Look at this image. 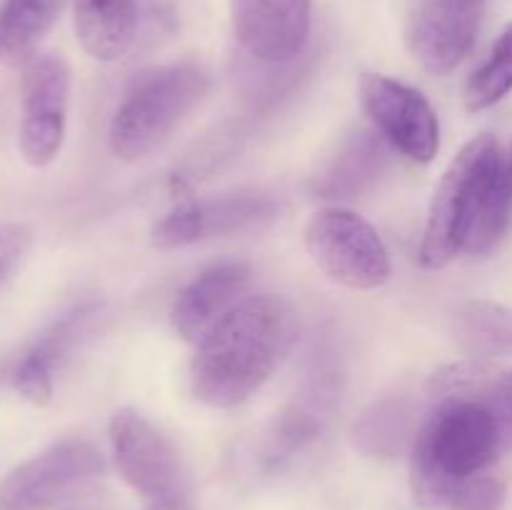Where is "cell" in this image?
Segmentation results:
<instances>
[{"instance_id": "cell-1", "label": "cell", "mask_w": 512, "mask_h": 510, "mask_svg": "<svg viewBox=\"0 0 512 510\" xmlns=\"http://www.w3.org/2000/svg\"><path fill=\"white\" fill-rule=\"evenodd\" d=\"M298 338V315L280 295H250L198 343L190 390L210 408H238L278 370Z\"/></svg>"}, {"instance_id": "cell-2", "label": "cell", "mask_w": 512, "mask_h": 510, "mask_svg": "<svg viewBox=\"0 0 512 510\" xmlns=\"http://www.w3.org/2000/svg\"><path fill=\"white\" fill-rule=\"evenodd\" d=\"M505 450L493 410L475 393H450L435 403L410 445V493L425 510L453 503L468 480Z\"/></svg>"}, {"instance_id": "cell-3", "label": "cell", "mask_w": 512, "mask_h": 510, "mask_svg": "<svg viewBox=\"0 0 512 510\" xmlns=\"http://www.w3.org/2000/svg\"><path fill=\"white\" fill-rule=\"evenodd\" d=\"M208 88V73L195 63L168 65L135 80L110 120L108 143L115 158L135 163L153 153L205 98Z\"/></svg>"}, {"instance_id": "cell-4", "label": "cell", "mask_w": 512, "mask_h": 510, "mask_svg": "<svg viewBox=\"0 0 512 510\" xmlns=\"http://www.w3.org/2000/svg\"><path fill=\"white\" fill-rule=\"evenodd\" d=\"M305 248L333 283L350 290H378L393 275V263L378 230L348 208H323L305 225Z\"/></svg>"}, {"instance_id": "cell-5", "label": "cell", "mask_w": 512, "mask_h": 510, "mask_svg": "<svg viewBox=\"0 0 512 510\" xmlns=\"http://www.w3.org/2000/svg\"><path fill=\"white\" fill-rule=\"evenodd\" d=\"M175 208L150 230V243L158 250H175L208 238L250 233L278 218V200L260 190H238L215 198H195L180 180Z\"/></svg>"}, {"instance_id": "cell-6", "label": "cell", "mask_w": 512, "mask_h": 510, "mask_svg": "<svg viewBox=\"0 0 512 510\" xmlns=\"http://www.w3.org/2000/svg\"><path fill=\"white\" fill-rule=\"evenodd\" d=\"M105 475V458L90 440L65 438L23 460L0 480V510H43Z\"/></svg>"}, {"instance_id": "cell-7", "label": "cell", "mask_w": 512, "mask_h": 510, "mask_svg": "<svg viewBox=\"0 0 512 510\" xmlns=\"http://www.w3.org/2000/svg\"><path fill=\"white\" fill-rule=\"evenodd\" d=\"M70 68L60 55H35L20 78L18 150L30 168H48L65 143Z\"/></svg>"}, {"instance_id": "cell-8", "label": "cell", "mask_w": 512, "mask_h": 510, "mask_svg": "<svg viewBox=\"0 0 512 510\" xmlns=\"http://www.w3.org/2000/svg\"><path fill=\"white\" fill-rule=\"evenodd\" d=\"M110 450L125 483L148 503L185 498V470L175 445L135 408H118L108 425Z\"/></svg>"}, {"instance_id": "cell-9", "label": "cell", "mask_w": 512, "mask_h": 510, "mask_svg": "<svg viewBox=\"0 0 512 510\" xmlns=\"http://www.w3.org/2000/svg\"><path fill=\"white\" fill-rule=\"evenodd\" d=\"M498 148L493 135H478L470 140L453 158L440 178L430 200L428 220H425L423 243H420V263L428 270H440L463 253V235L468 225L473 190L485 160Z\"/></svg>"}, {"instance_id": "cell-10", "label": "cell", "mask_w": 512, "mask_h": 510, "mask_svg": "<svg viewBox=\"0 0 512 510\" xmlns=\"http://www.w3.org/2000/svg\"><path fill=\"white\" fill-rule=\"evenodd\" d=\"M360 103L375 130L415 163H430L440 150V120L420 90L380 73L360 75Z\"/></svg>"}, {"instance_id": "cell-11", "label": "cell", "mask_w": 512, "mask_h": 510, "mask_svg": "<svg viewBox=\"0 0 512 510\" xmlns=\"http://www.w3.org/2000/svg\"><path fill=\"white\" fill-rule=\"evenodd\" d=\"M488 0H410L405 43L420 68L448 75L468 58Z\"/></svg>"}, {"instance_id": "cell-12", "label": "cell", "mask_w": 512, "mask_h": 510, "mask_svg": "<svg viewBox=\"0 0 512 510\" xmlns=\"http://www.w3.org/2000/svg\"><path fill=\"white\" fill-rule=\"evenodd\" d=\"M238 43L260 63H290L310 35V0H230Z\"/></svg>"}, {"instance_id": "cell-13", "label": "cell", "mask_w": 512, "mask_h": 510, "mask_svg": "<svg viewBox=\"0 0 512 510\" xmlns=\"http://www.w3.org/2000/svg\"><path fill=\"white\" fill-rule=\"evenodd\" d=\"M245 260H220L200 270L175 298L170 320L175 333L188 343H200L210 328L243 300L250 285Z\"/></svg>"}, {"instance_id": "cell-14", "label": "cell", "mask_w": 512, "mask_h": 510, "mask_svg": "<svg viewBox=\"0 0 512 510\" xmlns=\"http://www.w3.org/2000/svg\"><path fill=\"white\" fill-rule=\"evenodd\" d=\"M98 315V305H78L63 318L55 320L38 340L28 348V353L18 360L13 370V388L25 403L35 408L50 405L55 393V378L65 360L70 358L83 335L90 330V323Z\"/></svg>"}, {"instance_id": "cell-15", "label": "cell", "mask_w": 512, "mask_h": 510, "mask_svg": "<svg viewBox=\"0 0 512 510\" xmlns=\"http://www.w3.org/2000/svg\"><path fill=\"white\" fill-rule=\"evenodd\" d=\"M512 215V188L505 173V155L500 145L485 160L478 175L463 235L465 255H488L503 240Z\"/></svg>"}, {"instance_id": "cell-16", "label": "cell", "mask_w": 512, "mask_h": 510, "mask_svg": "<svg viewBox=\"0 0 512 510\" xmlns=\"http://www.w3.org/2000/svg\"><path fill=\"white\" fill-rule=\"evenodd\" d=\"M390 148L393 145L383 135L378 138V133H370V130L350 135L323 170V175L315 178L318 198L350 200L373 188L390 165Z\"/></svg>"}, {"instance_id": "cell-17", "label": "cell", "mask_w": 512, "mask_h": 510, "mask_svg": "<svg viewBox=\"0 0 512 510\" xmlns=\"http://www.w3.org/2000/svg\"><path fill=\"white\" fill-rule=\"evenodd\" d=\"M75 35L90 58L115 63L135 43L138 3L135 0H73Z\"/></svg>"}, {"instance_id": "cell-18", "label": "cell", "mask_w": 512, "mask_h": 510, "mask_svg": "<svg viewBox=\"0 0 512 510\" xmlns=\"http://www.w3.org/2000/svg\"><path fill=\"white\" fill-rule=\"evenodd\" d=\"M63 0H3L0 5V63L25 68L53 30Z\"/></svg>"}, {"instance_id": "cell-19", "label": "cell", "mask_w": 512, "mask_h": 510, "mask_svg": "<svg viewBox=\"0 0 512 510\" xmlns=\"http://www.w3.org/2000/svg\"><path fill=\"white\" fill-rule=\"evenodd\" d=\"M335 398L328 385H315L310 393H303L285 413L278 415L273 430L265 438V465L268 468H280L288 463L293 455L308 448L318 433L323 430L325 418H328L330 400Z\"/></svg>"}, {"instance_id": "cell-20", "label": "cell", "mask_w": 512, "mask_h": 510, "mask_svg": "<svg viewBox=\"0 0 512 510\" xmlns=\"http://www.w3.org/2000/svg\"><path fill=\"white\" fill-rule=\"evenodd\" d=\"M455 333L473 355H503L512 350V313L493 303H468L455 313Z\"/></svg>"}, {"instance_id": "cell-21", "label": "cell", "mask_w": 512, "mask_h": 510, "mask_svg": "<svg viewBox=\"0 0 512 510\" xmlns=\"http://www.w3.org/2000/svg\"><path fill=\"white\" fill-rule=\"evenodd\" d=\"M512 90V23L500 33L488 60L470 75L465 85V108L468 113L493 108Z\"/></svg>"}, {"instance_id": "cell-22", "label": "cell", "mask_w": 512, "mask_h": 510, "mask_svg": "<svg viewBox=\"0 0 512 510\" xmlns=\"http://www.w3.org/2000/svg\"><path fill=\"white\" fill-rule=\"evenodd\" d=\"M410 410L403 403L375 405L373 413H365L363 423L355 430L360 448L368 453H395L410 435Z\"/></svg>"}, {"instance_id": "cell-23", "label": "cell", "mask_w": 512, "mask_h": 510, "mask_svg": "<svg viewBox=\"0 0 512 510\" xmlns=\"http://www.w3.org/2000/svg\"><path fill=\"white\" fill-rule=\"evenodd\" d=\"M465 393H475L493 410L503 433L505 450L512 448V373H490L488 368H483Z\"/></svg>"}, {"instance_id": "cell-24", "label": "cell", "mask_w": 512, "mask_h": 510, "mask_svg": "<svg viewBox=\"0 0 512 510\" xmlns=\"http://www.w3.org/2000/svg\"><path fill=\"white\" fill-rule=\"evenodd\" d=\"M33 250V230L20 220L0 223V293L13 283L15 275Z\"/></svg>"}, {"instance_id": "cell-25", "label": "cell", "mask_w": 512, "mask_h": 510, "mask_svg": "<svg viewBox=\"0 0 512 510\" xmlns=\"http://www.w3.org/2000/svg\"><path fill=\"white\" fill-rule=\"evenodd\" d=\"M505 488L500 480L473 478L458 490L450 510H503Z\"/></svg>"}, {"instance_id": "cell-26", "label": "cell", "mask_w": 512, "mask_h": 510, "mask_svg": "<svg viewBox=\"0 0 512 510\" xmlns=\"http://www.w3.org/2000/svg\"><path fill=\"white\" fill-rule=\"evenodd\" d=\"M145 510H193L188 498H178V500H165V503H150Z\"/></svg>"}, {"instance_id": "cell-27", "label": "cell", "mask_w": 512, "mask_h": 510, "mask_svg": "<svg viewBox=\"0 0 512 510\" xmlns=\"http://www.w3.org/2000/svg\"><path fill=\"white\" fill-rule=\"evenodd\" d=\"M505 173H508V180H510V188H512V148L510 153L505 155Z\"/></svg>"}]
</instances>
